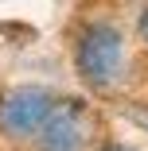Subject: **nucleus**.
I'll return each mask as SVG.
<instances>
[{"label":"nucleus","mask_w":148,"mask_h":151,"mask_svg":"<svg viewBox=\"0 0 148 151\" xmlns=\"http://www.w3.org/2000/svg\"><path fill=\"white\" fill-rule=\"evenodd\" d=\"M125 70V39L117 27L109 23H94L86 27V35L78 43V74L90 85H113Z\"/></svg>","instance_id":"1"},{"label":"nucleus","mask_w":148,"mask_h":151,"mask_svg":"<svg viewBox=\"0 0 148 151\" xmlns=\"http://www.w3.org/2000/svg\"><path fill=\"white\" fill-rule=\"evenodd\" d=\"M51 109H55V97L47 89H35V85L16 89V93H8L4 105H0V128L8 136H35Z\"/></svg>","instance_id":"2"},{"label":"nucleus","mask_w":148,"mask_h":151,"mask_svg":"<svg viewBox=\"0 0 148 151\" xmlns=\"http://www.w3.org/2000/svg\"><path fill=\"white\" fill-rule=\"evenodd\" d=\"M90 139V120L78 105H55L39 124V151H82Z\"/></svg>","instance_id":"3"},{"label":"nucleus","mask_w":148,"mask_h":151,"mask_svg":"<svg viewBox=\"0 0 148 151\" xmlns=\"http://www.w3.org/2000/svg\"><path fill=\"white\" fill-rule=\"evenodd\" d=\"M136 31H140V39L148 43V8H144V16H140V23H136Z\"/></svg>","instance_id":"4"},{"label":"nucleus","mask_w":148,"mask_h":151,"mask_svg":"<svg viewBox=\"0 0 148 151\" xmlns=\"http://www.w3.org/2000/svg\"><path fill=\"white\" fill-rule=\"evenodd\" d=\"M105 151H133V147H121V143H109Z\"/></svg>","instance_id":"5"}]
</instances>
